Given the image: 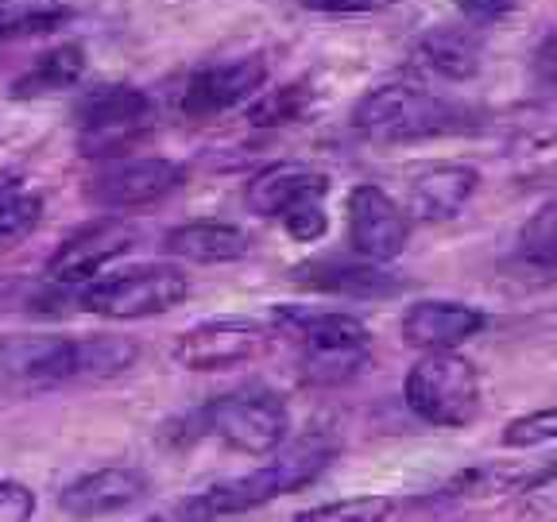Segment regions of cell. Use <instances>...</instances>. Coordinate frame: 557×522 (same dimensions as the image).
Segmentation results:
<instances>
[{
	"label": "cell",
	"instance_id": "1",
	"mask_svg": "<svg viewBox=\"0 0 557 522\" xmlns=\"http://www.w3.org/2000/svg\"><path fill=\"white\" fill-rule=\"evenodd\" d=\"M333 452L337 449L330 442H322V437H302V442L283 445L278 452H271V461L260 464V469L190 496L178 511H183L186 522H213L225 519V514L256 511V507L271 504V499L295 496V492L310 487L313 480L330 469Z\"/></svg>",
	"mask_w": 557,
	"mask_h": 522
},
{
	"label": "cell",
	"instance_id": "2",
	"mask_svg": "<svg viewBox=\"0 0 557 522\" xmlns=\"http://www.w3.org/2000/svg\"><path fill=\"white\" fill-rule=\"evenodd\" d=\"M348 124L375 144H414V139H437L472 128L461 104L445 101L430 89L407 86V82H387V86L368 89L352 104Z\"/></svg>",
	"mask_w": 557,
	"mask_h": 522
},
{
	"label": "cell",
	"instance_id": "3",
	"mask_svg": "<svg viewBox=\"0 0 557 522\" xmlns=\"http://www.w3.org/2000/svg\"><path fill=\"white\" fill-rule=\"evenodd\" d=\"M159 104L139 86H94L74 109L78 151L86 159H124L136 144L156 132Z\"/></svg>",
	"mask_w": 557,
	"mask_h": 522
},
{
	"label": "cell",
	"instance_id": "4",
	"mask_svg": "<svg viewBox=\"0 0 557 522\" xmlns=\"http://www.w3.org/2000/svg\"><path fill=\"white\" fill-rule=\"evenodd\" d=\"M403 399L426 426L465 430L480 414V372L461 352H422L407 372Z\"/></svg>",
	"mask_w": 557,
	"mask_h": 522
},
{
	"label": "cell",
	"instance_id": "5",
	"mask_svg": "<svg viewBox=\"0 0 557 522\" xmlns=\"http://www.w3.org/2000/svg\"><path fill=\"white\" fill-rule=\"evenodd\" d=\"M194 434L218 437L221 445L248 457H271L283 449L290 430L287 402L271 391H228L209 399L201 410L190 414Z\"/></svg>",
	"mask_w": 557,
	"mask_h": 522
},
{
	"label": "cell",
	"instance_id": "6",
	"mask_svg": "<svg viewBox=\"0 0 557 522\" xmlns=\"http://www.w3.org/2000/svg\"><path fill=\"white\" fill-rule=\"evenodd\" d=\"M190 295V278L174 263H136L116 275L94 278L78 295L82 310L109 318V322H139V318H156L174 306H183Z\"/></svg>",
	"mask_w": 557,
	"mask_h": 522
},
{
	"label": "cell",
	"instance_id": "7",
	"mask_svg": "<svg viewBox=\"0 0 557 522\" xmlns=\"http://www.w3.org/2000/svg\"><path fill=\"white\" fill-rule=\"evenodd\" d=\"M186 183V171L174 159H113L86 178V201L104 209L109 217L159 206Z\"/></svg>",
	"mask_w": 557,
	"mask_h": 522
},
{
	"label": "cell",
	"instance_id": "8",
	"mask_svg": "<svg viewBox=\"0 0 557 522\" xmlns=\"http://www.w3.org/2000/svg\"><path fill=\"white\" fill-rule=\"evenodd\" d=\"M275 325L248 322V318H218L186 330L174 340L171 357L186 372H225L260 360L275 345Z\"/></svg>",
	"mask_w": 557,
	"mask_h": 522
},
{
	"label": "cell",
	"instance_id": "9",
	"mask_svg": "<svg viewBox=\"0 0 557 522\" xmlns=\"http://www.w3.org/2000/svg\"><path fill=\"white\" fill-rule=\"evenodd\" d=\"M268 82V59L263 54H233V59H209L186 74L178 89V113L190 121L228 113L236 104H248L263 94Z\"/></svg>",
	"mask_w": 557,
	"mask_h": 522
},
{
	"label": "cell",
	"instance_id": "10",
	"mask_svg": "<svg viewBox=\"0 0 557 522\" xmlns=\"http://www.w3.org/2000/svg\"><path fill=\"white\" fill-rule=\"evenodd\" d=\"M139 233L124 217H97L78 225L59 244L47 260V278L54 287H82L94 275H101L113 260H121L128 248H136Z\"/></svg>",
	"mask_w": 557,
	"mask_h": 522
},
{
	"label": "cell",
	"instance_id": "11",
	"mask_svg": "<svg viewBox=\"0 0 557 522\" xmlns=\"http://www.w3.org/2000/svg\"><path fill=\"white\" fill-rule=\"evenodd\" d=\"M345 209H348V244H352V252L372 263L399 260L410 240V217L392 194L372 183H360L348 190Z\"/></svg>",
	"mask_w": 557,
	"mask_h": 522
},
{
	"label": "cell",
	"instance_id": "12",
	"mask_svg": "<svg viewBox=\"0 0 557 522\" xmlns=\"http://www.w3.org/2000/svg\"><path fill=\"white\" fill-rule=\"evenodd\" d=\"M290 278L298 287L318 290V295L337 298H392L403 290V278L383 271V263H372L357 252H325L302 260L290 268Z\"/></svg>",
	"mask_w": 557,
	"mask_h": 522
},
{
	"label": "cell",
	"instance_id": "13",
	"mask_svg": "<svg viewBox=\"0 0 557 522\" xmlns=\"http://www.w3.org/2000/svg\"><path fill=\"white\" fill-rule=\"evenodd\" d=\"M275 333L295 340L302 357L325 352H368V325L341 310H306V306H275Z\"/></svg>",
	"mask_w": 557,
	"mask_h": 522
},
{
	"label": "cell",
	"instance_id": "14",
	"mask_svg": "<svg viewBox=\"0 0 557 522\" xmlns=\"http://www.w3.org/2000/svg\"><path fill=\"white\" fill-rule=\"evenodd\" d=\"M480 186V171L469 163H430L410 174L407 186V217L422 225L453 221L472 201Z\"/></svg>",
	"mask_w": 557,
	"mask_h": 522
},
{
	"label": "cell",
	"instance_id": "15",
	"mask_svg": "<svg viewBox=\"0 0 557 522\" xmlns=\"http://www.w3.org/2000/svg\"><path fill=\"white\" fill-rule=\"evenodd\" d=\"M484 330V313L476 306L449 302V298H430V302H414L403 313L399 337L403 345L418 348V352H453L469 337Z\"/></svg>",
	"mask_w": 557,
	"mask_h": 522
},
{
	"label": "cell",
	"instance_id": "16",
	"mask_svg": "<svg viewBox=\"0 0 557 522\" xmlns=\"http://www.w3.org/2000/svg\"><path fill=\"white\" fill-rule=\"evenodd\" d=\"M148 496V480L144 472L128 469V464H113V469L86 472L82 480L66 487L59 496V507L74 519H104V514H121L136 507Z\"/></svg>",
	"mask_w": 557,
	"mask_h": 522
},
{
	"label": "cell",
	"instance_id": "17",
	"mask_svg": "<svg viewBox=\"0 0 557 522\" xmlns=\"http://www.w3.org/2000/svg\"><path fill=\"white\" fill-rule=\"evenodd\" d=\"M325 190H330L325 171H318L310 163H295V159H283V163H268L263 171H256L248 178L244 201H248V209H252L256 217H283L290 206Z\"/></svg>",
	"mask_w": 557,
	"mask_h": 522
},
{
	"label": "cell",
	"instance_id": "18",
	"mask_svg": "<svg viewBox=\"0 0 557 522\" xmlns=\"http://www.w3.org/2000/svg\"><path fill=\"white\" fill-rule=\"evenodd\" d=\"M163 252L186 263H236L252 252V240L228 221H186L163 236Z\"/></svg>",
	"mask_w": 557,
	"mask_h": 522
},
{
	"label": "cell",
	"instance_id": "19",
	"mask_svg": "<svg viewBox=\"0 0 557 522\" xmlns=\"http://www.w3.org/2000/svg\"><path fill=\"white\" fill-rule=\"evenodd\" d=\"M414 59L437 74V78L449 82H469L476 78L480 62H484V39H480L476 27H457V24H442L430 27L414 47Z\"/></svg>",
	"mask_w": 557,
	"mask_h": 522
},
{
	"label": "cell",
	"instance_id": "20",
	"mask_svg": "<svg viewBox=\"0 0 557 522\" xmlns=\"http://www.w3.org/2000/svg\"><path fill=\"white\" fill-rule=\"evenodd\" d=\"M86 78V47L82 44H59L44 51L32 66L9 86L12 101H35V97H51L62 89H74Z\"/></svg>",
	"mask_w": 557,
	"mask_h": 522
},
{
	"label": "cell",
	"instance_id": "21",
	"mask_svg": "<svg viewBox=\"0 0 557 522\" xmlns=\"http://www.w3.org/2000/svg\"><path fill=\"white\" fill-rule=\"evenodd\" d=\"M496 139L507 156H527V151H546L557 144V97L515 104L496 121Z\"/></svg>",
	"mask_w": 557,
	"mask_h": 522
},
{
	"label": "cell",
	"instance_id": "22",
	"mask_svg": "<svg viewBox=\"0 0 557 522\" xmlns=\"http://www.w3.org/2000/svg\"><path fill=\"white\" fill-rule=\"evenodd\" d=\"M139 360V345L132 337H74V383L78 380H116Z\"/></svg>",
	"mask_w": 557,
	"mask_h": 522
},
{
	"label": "cell",
	"instance_id": "23",
	"mask_svg": "<svg viewBox=\"0 0 557 522\" xmlns=\"http://www.w3.org/2000/svg\"><path fill=\"white\" fill-rule=\"evenodd\" d=\"M318 94H313L310 82H287V86L263 89L260 97L248 101V124L252 128H287V124H298L306 113L313 109Z\"/></svg>",
	"mask_w": 557,
	"mask_h": 522
},
{
	"label": "cell",
	"instance_id": "24",
	"mask_svg": "<svg viewBox=\"0 0 557 522\" xmlns=\"http://www.w3.org/2000/svg\"><path fill=\"white\" fill-rule=\"evenodd\" d=\"M70 20V9L59 0H0V44L20 35L54 32Z\"/></svg>",
	"mask_w": 557,
	"mask_h": 522
},
{
	"label": "cell",
	"instance_id": "25",
	"mask_svg": "<svg viewBox=\"0 0 557 522\" xmlns=\"http://www.w3.org/2000/svg\"><path fill=\"white\" fill-rule=\"evenodd\" d=\"M519 260L534 271L557 275V198L531 213V221L519 228Z\"/></svg>",
	"mask_w": 557,
	"mask_h": 522
},
{
	"label": "cell",
	"instance_id": "26",
	"mask_svg": "<svg viewBox=\"0 0 557 522\" xmlns=\"http://www.w3.org/2000/svg\"><path fill=\"white\" fill-rule=\"evenodd\" d=\"M44 217V194L27 190L16 178H0V244L27 236Z\"/></svg>",
	"mask_w": 557,
	"mask_h": 522
},
{
	"label": "cell",
	"instance_id": "27",
	"mask_svg": "<svg viewBox=\"0 0 557 522\" xmlns=\"http://www.w3.org/2000/svg\"><path fill=\"white\" fill-rule=\"evenodd\" d=\"M395 514L392 496H348L333 504L298 511L295 522H387Z\"/></svg>",
	"mask_w": 557,
	"mask_h": 522
},
{
	"label": "cell",
	"instance_id": "28",
	"mask_svg": "<svg viewBox=\"0 0 557 522\" xmlns=\"http://www.w3.org/2000/svg\"><path fill=\"white\" fill-rule=\"evenodd\" d=\"M499 442H504L507 449H539V445L557 442V402L531 410V414L511 418L504 426V434H499Z\"/></svg>",
	"mask_w": 557,
	"mask_h": 522
},
{
	"label": "cell",
	"instance_id": "29",
	"mask_svg": "<svg viewBox=\"0 0 557 522\" xmlns=\"http://www.w3.org/2000/svg\"><path fill=\"white\" fill-rule=\"evenodd\" d=\"M278 221H283V228H287L295 240H302V244L322 240L325 228H330V217H325V194H310V198H302L298 206H290Z\"/></svg>",
	"mask_w": 557,
	"mask_h": 522
},
{
	"label": "cell",
	"instance_id": "30",
	"mask_svg": "<svg viewBox=\"0 0 557 522\" xmlns=\"http://www.w3.org/2000/svg\"><path fill=\"white\" fill-rule=\"evenodd\" d=\"M368 352H325V357H302V375L310 383H341L364 368Z\"/></svg>",
	"mask_w": 557,
	"mask_h": 522
},
{
	"label": "cell",
	"instance_id": "31",
	"mask_svg": "<svg viewBox=\"0 0 557 522\" xmlns=\"http://www.w3.org/2000/svg\"><path fill=\"white\" fill-rule=\"evenodd\" d=\"M35 492L20 480H0V522H32Z\"/></svg>",
	"mask_w": 557,
	"mask_h": 522
},
{
	"label": "cell",
	"instance_id": "32",
	"mask_svg": "<svg viewBox=\"0 0 557 522\" xmlns=\"http://www.w3.org/2000/svg\"><path fill=\"white\" fill-rule=\"evenodd\" d=\"M534 82H539V89L557 94V32H549L534 51Z\"/></svg>",
	"mask_w": 557,
	"mask_h": 522
},
{
	"label": "cell",
	"instance_id": "33",
	"mask_svg": "<svg viewBox=\"0 0 557 522\" xmlns=\"http://www.w3.org/2000/svg\"><path fill=\"white\" fill-rule=\"evenodd\" d=\"M515 9V0H457V12H461L469 24H496L507 12Z\"/></svg>",
	"mask_w": 557,
	"mask_h": 522
},
{
	"label": "cell",
	"instance_id": "34",
	"mask_svg": "<svg viewBox=\"0 0 557 522\" xmlns=\"http://www.w3.org/2000/svg\"><path fill=\"white\" fill-rule=\"evenodd\" d=\"M302 4L313 12H372L392 4V0H302Z\"/></svg>",
	"mask_w": 557,
	"mask_h": 522
},
{
	"label": "cell",
	"instance_id": "35",
	"mask_svg": "<svg viewBox=\"0 0 557 522\" xmlns=\"http://www.w3.org/2000/svg\"><path fill=\"white\" fill-rule=\"evenodd\" d=\"M554 476H557V457H554V461H549V464H542V469L534 472V476H522V480H519V487H522V492H531V487L549 484V480H554Z\"/></svg>",
	"mask_w": 557,
	"mask_h": 522
},
{
	"label": "cell",
	"instance_id": "36",
	"mask_svg": "<svg viewBox=\"0 0 557 522\" xmlns=\"http://www.w3.org/2000/svg\"><path fill=\"white\" fill-rule=\"evenodd\" d=\"M527 186H542V190H557V163L542 166V171H534L531 178H522Z\"/></svg>",
	"mask_w": 557,
	"mask_h": 522
},
{
	"label": "cell",
	"instance_id": "37",
	"mask_svg": "<svg viewBox=\"0 0 557 522\" xmlns=\"http://www.w3.org/2000/svg\"><path fill=\"white\" fill-rule=\"evenodd\" d=\"M144 522H163V519H144Z\"/></svg>",
	"mask_w": 557,
	"mask_h": 522
}]
</instances>
